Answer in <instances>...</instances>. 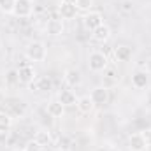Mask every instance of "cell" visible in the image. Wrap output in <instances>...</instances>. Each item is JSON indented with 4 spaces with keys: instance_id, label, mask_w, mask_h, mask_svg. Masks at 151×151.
<instances>
[{
    "instance_id": "obj_26",
    "label": "cell",
    "mask_w": 151,
    "mask_h": 151,
    "mask_svg": "<svg viewBox=\"0 0 151 151\" xmlns=\"http://www.w3.org/2000/svg\"><path fill=\"white\" fill-rule=\"evenodd\" d=\"M58 148L60 150H67L69 148V139L63 135V137H60V141H58Z\"/></svg>"
},
{
    "instance_id": "obj_18",
    "label": "cell",
    "mask_w": 151,
    "mask_h": 151,
    "mask_svg": "<svg viewBox=\"0 0 151 151\" xmlns=\"http://www.w3.org/2000/svg\"><path fill=\"white\" fill-rule=\"evenodd\" d=\"M114 58L118 62H128L132 58V47L130 46H118L114 49Z\"/></svg>"
},
{
    "instance_id": "obj_20",
    "label": "cell",
    "mask_w": 151,
    "mask_h": 151,
    "mask_svg": "<svg viewBox=\"0 0 151 151\" xmlns=\"http://www.w3.org/2000/svg\"><path fill=\"white\" fill-rule=\"evenodd\" d=\"M34 139L37 141L42 148H44V146H49V144H51V141H53V139H51V134H49L47 130H37Z\"/></svg>"
},
{
    "instance_id": "obj_5",
    "label": "cell",
    "mask_w": 151,
    "mask_h": 151,
    "mask_svg": "<svg viewBox=\"0 0 151 151\" xmlns=\"http://www.w3.org/2000/svg\"><path fill=\"white\" fill-rule=\"evenodd\" d=\"M83 25L86 30L93 32L95 28H99L100 25H104V16L99 12V11H88L83 18Z\"/></svg>"
},
{
    "instance_id": "obj_11",
    "label": "cell",
    "mask_w": 151,
    "mask_h": 151,
    "mask_svg": "<svg viewBox=\"0 0 151 151\" xmlns=\"http://www.w3.org/2000/svg\"><path fill=\"white\" fill-rule=\"evenodd\" d=\"M63 79H65V83H67L70 88L79 86V84H81V81H83L81 72H79L77 69H67V70H65V74H63Z\"/></svg>"
},
{
    "instance_id": "obj_12",
    "label": "cell",
    "mask_w": 151,
    "mask_h": 151,
    "mask_svg": "<svg viewBox=\"0 0 151 151\" xmlns=\"http://www.w3.org/2000/svg\"><path fill=\"white\" fill-rule=\"evenodd\" d=\"M91 37L95 39L97 42H107L109 37H111V28L104 23V25H100L99 28H95V30L91 32Z\"/></svg>"
},
{
    "instance_id": "obj_13",
    "label": "cell",
    "mask_w": 151,
    "mask_h": 151,
    "mask_svg": "<svg viewBox=\"0 0 151 151\" xmlns=\"http://www.w3.org/2000/svg\"><path fill=\"white\" fill-rule=\"evenodd\" d=\"M76 106H77V109H79L83 114H90L91 111H93V107H95V104H93V100H91L90 95H83V97H79Z\"/></svg>"
},
{
    "instance_id": "obj_17",
    "label": "cell",
    "mask_w": 151,
    "mask_h": 151,
    "mask_svg": "<svg viewBox=\"0 0 151 151\" xmlns=\"http://www.w3.org/2000/svg\"><path fill=\"white\" fill-rule=\"evenodd\" d=\"M65 113V106L60 102V100H51L47 104V114L51 118H62Z\"/></svg>"
},
{
    "instance_id": "obj_24",
    "label": "cell",
    "mask_w": 151,
    "mask_h": 151,
    "mask_svg": "<svg viewBox=\"0 0 151 151\" xmlns=\"http://www.w3.org/2000/svg\"><path fill=\"white\" fill-rule=\"evenodd\" d=\"M119 9H121V12L130 14V12L134 11V2H132V0H123V2L119 4Z\"/></svg>"
},
{
    "instance_id": "obj_28",
    "label": "cell",
    "mask_w": 151,
    "mask_h": 151,
    "mask_svg": "<svg viewBox=\"0 0 151 151\" xmlns=\"http://www.w3.org/2000/svg\"><path fill=\"white\" fill-rule=\"evenodd\" d=\"M62 2H69V4H76V0H62Z\"/></svg>"
},
{
    "instance_id": "obj_10",
    "label": "cell",
    "mask_w": 151,
    "mask_h": 151,
    "mask_svg": "<svg viewBox=\"0 0 151 151\" xmlns=\"http://www.w3.org/2000/svg\"><path fill=\"white\" fill-rule=\"evenodd\" d=\"M58 12H60V18H62V19H74L76 16H77V7H76V4L60 2Z\"/></svg>"
},
{
    "instance_id": "obj_4",
    "label": "cell",
    "mask_w": 151,
    "mask_h": 151,
    "mask_svg": "<svg viewBox=\"0 0 151 151\" xmlns=\"http://www.w3.org/2000/svg\"><path fill=\"white\" fill-rule=\"evenodd\" d=\"M128 148L130 151H148L150 141L146 139L144 132H134L128 137Z\"/></svg>"
},
{
    "instance_id": "obj_27",
    "label": "cell",
    "mask_w": 151,
    "mask_h": 151,
    "mask_svg": "<svg viewBox=\"0 0 151 151\" xmlns=\"http://www.w3.org/2000/svg\"><path fill=\"white\" fill-rule=\"evenodd\" d=\"M144 70H146L148 74H151V58L146 62V65H144Z\"/></svg>"
},
{
    "instance_id": "obj_29",
    "label": "cell",
    "mask_w": 151,
    "mask_h": 151,
    "mask_svg": "<svg viewBox=\"0 0 151 151\" xmlns=\"http://www.w3.org/2000/svg\"><path fill=\"white\" fill-rule=\"evenodd\" d=\"M16 151H27V150H25V148H23V150H16Z\"/></svg>"
},
{
    "instance_id": "obj_22",
    "label": "cell",
    "mask_w": 151,
    "mask_h": 151,
    "mask_svg": "<svg viewBox=\"0 0 151 151\" xmlns=\"http://www.w3.org/2000/svg\"><path fill=\"white\" fill-rule=\"evenodd\" d=\"M12 9H14V0H0V12L12 14Z\"/></svg>"
},
{
    "instance_id": "obj_19",
    "label": "cell",
    "mask_w": 151,
    "mask_h": 151,
    "mask_svg": "<svg viewBox=\"0 0 151 151\" xmlns=\"http://www.w3.org/2000/svg\"><path fill=\"white\" fill-rule=\"evenodd\" d=\"M12 128V116L7 113H0V134H9Z\"/></svg>"
},
{
    "instance_id": "obj_16",
    "label": "cell",
    "mask_w": 151,
    "mask_h": 151,
    "mask_svg": "<svg viewBox=\"0 0 151 151\" xmlns=\"http://www.w3.org/2000/svg\"><path fill=\"white\" fill-rule=\"evenodd\" d=\"M32 88H35L37 91H51L53 90V81L47 76H42V77H37L32 83Z\"/></svg>"
},
{
    "instance_id": "obj_9",
    "label": "cell",
    "mask_w": 151,
    "mask_h": 151,
    "mask_svg": "<svg viewBox=\"0 0 151 151\" xmlns=\"http://www.w3.org/2000/svg\"><path fill=\"white\" fill-rule=\"evenodd\" d=\"M130 83H132V86H134L135 90H144V88L150 84V74H148L146 70H137V72L132 74Z\"/></svg>"
},
{
    "instance_id": "obj_8",
    "label": "cell",
    "mask_w": 151,
    "mask_h": 151,
    "mask_svg": "<svg viewBox=\"0 0 151 151\" xmlns=\"http://www.w3.org/2000/svg\"><path fill=\"white\" fill-rule=\"evenodd\" d=\"M63 30H65V27H63L62 18H60V19H58V18H51V19H47V23H46V34H47V35H51V37H58V35L63 34Z\"/></svg>"
},
{
    "instance_id": "obj_15",
    "label": "cell",
    "mask_w": 151,
    "mask_h": 151,
    "mask_svg": "<svg viewBox=\"0 0 151 151\" xmlns=\"http://www.w3.org/2000/svg\"><path fill=\"white\" fill-rule=\"evenodd\" d=\"M58 100L65 106V107H70V106H76L77 104V97L72 90H62L60 95H58Z\"/></svg>"
},
{
    "instance_id": "obj_2",
    "label": "cell",
    "mask_w": 151,
    "mask_h": 151,
    "mask_svg": "<svg viewBox=\"0 0 151 151\" xmlns=\"http://www.w3.org/2000/svg\"><path fill=\"white\" fill-rule=\"evenodd\" d=\"M88 67L91 72H104L107 69V56L102 51H91L88 56Z\"/></svg>"
},
{
    "instance_id": "obj_25",
    "label": "cell",
    "mask_w": 151,
    "mask_h": 151,
    "mask_svg": "<svg viewBox=\"0 0 151 151\" xmlns=\"http://www.w3.org/2000/svg\"><path fill=\"white\" fill-rule=\"evenodd\" d=\"M25 150H27V151H42V146L39 144L35 139H32V141H28V142H27Z\"/></svg>"
},
{
    "instance_id": "obj_1",
    "label": "cell",
    "mask_w": 151,
    "mask_h": 151,
    "mask_svg": "<svg viewBox=\"0 0 151 151\" xmlns=\"http://www.w3.org/2000/svg\"><path fill=\"white\" fill-rule=\"evenodd\" d=\"M27 58L32 62H44L47 58V47L44 42L34 40L27 46Z\"/></svg>"
},
{
    "instance_id": "obj_6",
    "label": "cell",
    "mask_w": 151,
    "mask_h": 151,
    "mask_svg": "<svg viewBox=\"0 0 151 151\" xmlns=\"http://www.w3.org/2000/svg\"><path fill=\"white\" fill-rule=\"evenodd\" d=\"M18 76H19V83L21 84H32L37 79V72L32 65H21L18 69Z\"/></svg>"
},
{
    "instance_id": "obj_7",
    "label": "cell",
    "mask_w": 151,
    "mask_h": 151,
    "mask_svg": "<svg viewBox=\"0 0 151 151\" xmlns=\"http://www.w3.org/2000/svg\"><path fill=\"white\" fill-rule=\"evenodd\" d=\"M90 97H91V100H93L95 106H106L109 102V90L104 88V86H97V88L91 90Z\"/></svg>"
},
{
    "instance_id": "obj_21",
    "label": "cell",
    "mask_w": 151,
    "mask_h": 151,
    "mask_svg": "<svg viewBox=\"0 0 151 151\" xmlns=\"http://www.w3.org/2000/svg\"><path fill=\"white\" fill-rule=\"evenodd\" d=\"M19 83V76H18V70H9L7 74H5V84L7 86H14V84H18Z\"/></svg>"
},
{
    "instance_id": "obj_23",
    "label": "cell",
    "mask_w": 151,
    "mask_h": 151,
    "mask_svg": "<svg viewBox=\"0 0 151 151\" xmlns=\"http://www.w3.org/2000/svg\"><path fill=\"white\" fill-rule=\"evenodd\" d=\"M91 5H93V0H76V7H77V11L88 12V11H91Z\"/></svg>"
},
{
    "instance_id": "obj_3",
    "label": "cell",
    "mask_w": 151,
    "mask_h": 151,
    "mask_svg": "<svg viewBox=\"0 0 151 151\" xmlns=\"http://www.w3.org/2000/svg\"><path fill=\"white\" fill-rule=\"evenodd\" d=\"M12 14L16 18H21V19H27L34 14V2L32 0H14V9H12Z\"/></svg>"
},
{
    "instance_id": "obj_14",
    "label": "cell",
    "mask_w": 151,
    "mask_h": 151,
    "mask_svg": "<svg viewBox=\"0 0 151 151\" xmlns=\"http://www.w3.org/2000/svg\"><path fill=\"white\" fill-rule=\"evenodd\" d=\"M107 72L104 74V79H102V86L104 88H107V90H113L114 86L118 84V81H119V77L116 74V70L114 69H106Z\"/></svg>"
}]
</instances>
